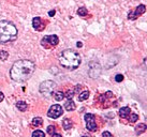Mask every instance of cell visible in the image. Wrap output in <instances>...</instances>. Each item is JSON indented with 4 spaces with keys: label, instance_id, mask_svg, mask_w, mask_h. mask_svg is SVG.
Listing matches in <instances>:
<instances>
[{
    "label": "cell",
    "instance_id": "cell-1",
    "mask_svg": "<svg viewBox=\"0 0 147 137\" xmlns=\"http://www.w3.org/2000/svg\"><path fill=\"white\" fill-rule=\"evenodd\" d=\"M36 71L34 62L28 59H21L13 63L10 70V77L16 83L28 81Z\"/></svg>",
    "mask_w": 147,
    "mask_h": 137
},
{
    "label": "cell",
    "instance_id": "cell-2",
    "mask_svg": "<svg viewBox=\"0 0 147 137\" xmlns=\"http://www.w3.org/2000/svg\"><path fill=\"white\" fill-rule=\"evenodd\" d=\"M82 62L81 56L78 52L73 49H65L60 54L59 57V63L62 68L68 70H75L78 68Z\"/></svg>",
    "mask_w": 147,
    "mask_h": 137
},
{
    "label": "cell",
    "instance_id": "cell-3",
    "mask_svg": "<svg viewBox=\"0 0 147 137\" xmlns=\"http://www.w3.org/2000/svg\"><path fill=\"white\" fill-rule=\"evenodd\" d=\"M18 30L10 20H0V44H7L17 39Z\"/></svg>",
    "mask_w": 147,
    "mask_h": 137
},
{
    "label": "cell",
    "instance_id": "cell-4",
    "mask_svg": "<svg viewBox=\"0 0 147 137\" xmlns=\"http://www.w3.org/2000/svg\"><path fill=\"white\" fill-rule=\"evenodd\" d=\"M56 83L53 81H43L41 85H40V88H39V91L40 93H42L45 97H49L53 94V91L56 88Z\"/></svg>",
    "mask_w": 147,
    "mask_h": 137
},
{
    "label": "cell",
    "instance_id": "cell-5",
    "mask_svg": "<svg viewBox=\"0 0 147 137\" xmlns=\"http://www.w3.org/2000/svg\"><path fill=\"white\" fill-rule=\"evenodd\" d=\"M63 113V109L59 104H55L53 106H51V108L47 111V116L49 118H53V119H57Z\"/></svg>",
    "mask_w": 147,
    "mask_h": 137
},
{
    "label": "cell",
    "instance_id": "cell-6",
    "mask_svg": "<svg viewBox=\"0 0 147 137\" xmlns=\"http://www.w3.org/2000/svg\"><path fill=\"white\" fill-rule=\"evenodd\" d=\"M85 122H86V128L91 132H94L97 130V124H96V118L92 113H86L85 115Z\"/></svg>",
    "mask_w": 147,
    "mask_h": 137
},
{
    "label": "cell",
    "instance_id": "cell-7",
    "mask_svg": "<svg viewBox=\"0 0 147 137\" xmlns=\"http://www.w3.org/2000/svg\"><path fill=\"white\" fill-rule=\"evenodd\" d=\"M58 43H59V39H58V36H55V34H52V36H45L41 41L42 45L49 44V45H51V46H56Z\"/></svg>",
    "mask_w": 147,
    "mask_h": 137
},
{
    "label": "cell",
    "instance_id": "cell-8",
    "mask_svg": "<svg viewBox=\"0 0 147 137\" xmlns=\"http://www.w3.org/2000/svg\"><path fill=\"white\" fill-rule=\"evenodd\" d=\"M145 11H146V7H145L144 4H140L139 7H136V9H135L134 12L129 13L128 18H129V19H132V20L136 19L139 16H141L142 14H144V13H145Z\"/></svg>",
    "mask_w": 147,
    "mask_h": 137
},
{
    "label": "cell",
    "instance_id": "cell-9",
    "mask_svg": "<svg viewBox=\"0 0 147 137\" xmlns=\"http://www.w3.org/2000/svg\"><path fill=\"white\" fill-rule=\"evenodd\" d=\"M32 27L36 30H38V31H41V30H43L44 29V25L42 24V20L41 18L39 16L37 17H33V19H32Z\"/></svg>",
    "mask_w": 147,
    "mask_h": 137
},
{
    "label": "cell",
    "instance_id": "cell-10",
    "mask_svg": "<svg viewBox=\"0 0 147 137\" xmlns=\"http://www.w3.org/2000/svg\"><path fill=\"white\" fill-rule=\"evenodd\" d=\"M65 108L68 110V111H72L74 109L76 108V106H75V103H74L72 100H68V101L65 103Z\"/></svg>",
    "mask_w": 147,
    "mask_h": 137
},
{
    "label": "cell",
    "instance_id": "cell-11",
    "mask_svg": "<svg viewBox=\"0 0 147 137\" xmlns=\"http://www.w3.org/2000/svg\"><path fill=\"white\" fill-rule=\"evenodd\" d=\"M130 108L128 107V106H125V107H121L120 110H119V115H120V117L121 118H127L129 115H130Z\"/></svg>",
    "mask_w": 147,
    "mask_h": 137
},
{
    "label": "cell",
    "instance_id": "cell-12",
    "mask_svg": "<svg viewBox=\"0 0 147 137\" xmlns=\"http://www.w3.org/2000/svg\"><path fill=\"white\" fill-rule=\"evenodd\" d=\"M16 107L18 108V110H21V111H26V109L28 107V105L27 103L24 101H18L16 103Z\"/></svg>",
    "mask_w": 147,
    "mask_h": 137
},
{
    "label": "cell",
    "instance_id": "cell-13",
    "mask_svg": "<svg viewBox=\"0 0 147 137\" xmlns=\"http://www.w3.org/2000/svg\"><path fill=\"white\" fill-rule=\"evenodd\" d=\"M146 129H147L146 124L141 123V124H139V125H136V126H135V133H136V134H142V133H144V132L146 131Z\"/></svg>",
    "mask_w": 147,
    "mask_h": 137
},
{
    "label": "cell",
    "instance_id": "cell-14",
    "mask_svg": "<svg viewBox=\"0 0 147 137\" xmlns=\"http://www.w3.org/2000/svg\"><path fill=\"white\" fill-rule=\"evenodd\" d=\"M88 97H89V91L86 90V91H83V92L78 95V101L83 102V101H85V100H87Z\"/></svg>",
    "mask_w": 147,
    "mask_h": 137
},
{
    "label": "cell",
    "instance_id": "cell-15",
    "mask_svg": "<svg viewBox=\"0 0 147 137\" xmlns=\"http://www.w3.org/2000/svg\"><path fill=\"white\" fill-rule=\"evenodd\" d=\"M72 121L70 120V119H65L63 122H62V126H63V129L65 130H70L72 128Z\"/></svg>",
    "mask_w": 147,
    "mask_h": 137
},
{
    "label": "cell",
    "instance_id": "cell-16",
    "mask_svg": "<svg viewBox=\"0 0 147 137\" xmlns=\"http://www.w3.org/2000/svg\"><path fill=\"white\" fill-rule=\"evenodd\" d=\"M54 97H55L56 101H61V100H63V97H65V94L61 91H56V92L54 93Z\"/></svg>",
    "mask_w": 147,
    "mask_h": 137
},
{
    "label": "cell",
    "instance_id": "cell-17",
    "mask_svg": "<svg viewBox=\"0 0 147 137\" xmlns=\"http://www.w3.org/2000/svg\"><path fill=\"white\" fill-rule=\"evenodd\" d=\"M42 123H43V120H42L41 117H36L33 118L32 120V125H34V126H40V125H42Z\"/></svg>",
    "mask_w": 147,
    "mask_h": 137
},
{
    "label": "cell",
    "instance_id": "cell-18",
    "mask_svg": "<svg viewBox=\"0 0 147 137\" xmlns=\"http://www.w3.org/2000/svg\"><path fill=\"white\" fill-rule=\"evenodd\" d=\"M78 14V15H80V16H86V15H87V9L86 8H84V7H82V8H80L78 10V12H76Z\"/></svg>",
    "mask_w": 147,
    "mask_h": 137
},
{
    "label": "cell",
    "instance_id": "cell-19",
    "mask_svg": "<svg viewBox=\"0 0 147 137\" xmlns=\"http://www.w3.org/2000/svg\"><path fill=\"white\" fill-rule=\"evenodd\" d=\"M32 137H45L44 132H42L40 130H37L32 133Z\"/></svg>",
    "mask_w": 147,
    "mask_h": 137
},
{
    "label": "cell",
    "instance_id": "cell-20",
    "mask_svg": "<svg viewBox=\"0 0 147 137\" xmlns=\"http://www.w3.org/2000/svg\"><path fill=\"white\" fill-rule=\"evenodd\" d=\"M8 57H9V54L7 52H4V50H1V52H0V59H1L2 61L7 60Z\"/></svg>",
    "mask_w": 147,
    "mask_h": 137
},
{
    "label": "cell",
    "instance_id": "cell-21",
    "mask_svg": "<svg viewBox=\"0 0 147 137\" xmlns=\"http://www.w3.org/2000/svg\"><path fill=\"white\" fill-rule=\"evenodd\" d=\"M129 119H130V122H136L138 119H139V116H138L136 113H131Z\"/></svg>",
    "mask_w": 147,
    "mask_h": 137
},
{
    "label": "cell",
    "instance_id": "cell-22",
    "mask_svg": "<svg viewBox=\"0 0 147 137\" xmlns=\"http://www.w3.org/2000/svg\"><path fill=\"white\" fill-rule=\"evenodd\" d=\"M73 95H74V91H73V90H69V91L67 92V94H65V97H68V100H71V99L73 97Z\"/></svg>",
    "mask_w": 147,
    "mask_h": 137
},
{
    "label": "cell",
    "instance_id": "cell-23",
    "mask_svg": "<svg viewBox=\"0 0 147 137\" xmlns=\"http://www.w3.org/2000/svg\"><path fill=\"white\" fill-rule=\"evenodd\" d=\"M115 81H117V83L123 81V75H121V74H117V75L115 76Z\"/></svg>",
    "mask_w": 147,
    "mask_h": 137
},
{
    "label": "cell",
    "instance_id": "cell-24",
    "mask_svg": "<svg viewBox=\"0 0 147 137\" xmlns=\"http://www.w3.org/2000/svg\"><path fill=\"white\" fill-rule=\"evenodd\" d=\"M54 131H55V126H53V125H49V128H47V133L53 134Z\"/></svg>",
    "mask_w": 147,
    "mask_h": 137
},
{
    "label": "cell",
    "instance_id": "cell-25",
    "mask_svg": "<svg viewBox=\"0 0 147 137\" xmlns=\"http://www.w3.org/2000/svg\"><path fill=\"white\" fill-rule=\"evenodd\" d=\"M102 136L103 137H113V135H112L109 131H104V132L102 133Z\"/></svg>",
    "mask_w": 147,
    "mask_h": 137
},
{
    "label": "cell",
    "instance_id": "cell-26",
    "mask_svg": "<svg viewBox=\"0 0 147 137\" xmlns=\"http://www.w3.org/2000/svg\"><path fill=\"white\" fill-rule=\"evenodd\" d=\"M55 13H56V11H55V10H51V11L49 12V15L51 17H53L54 15H55Z\"/></svg>",
    "mask_w": 147,
    "mask_h": 137
},
{
    "label": "cell",
    "instance_id": "cell-27",
    "mask_svg": "<svg viewBox=\"0 0 147 137\" xmlns=\"http://www.w3.org/2000/svg\"><path fill=\"white\" fill-rule=\"evenodd\" d=\"M4 100V94L2 92H0V102H2Z\"/></svg>",
    "mask_w": 147,
    "mask_h": 137
},
{
    "label": "cell",
    "instance_id": "cell-28",
    "mask_svg": "<svg viewBox=\"0 0 147 137\" xmlns=\"http://www.w3.org/2000/svg\"><path fill=\"white\" fill-rule=\"evenodd\" d=\"M76 46H78V47H82L83 46L82 42H78V43H76Z\"/></svg>",
    "mask_w": 147,
    "mask_h": 137
},
{
    "label": "cell",
    "instance_id": "cell-29",
    "mask_svg": "<svg viewBox=\"0 0 147 137\" xmlns=\"http://www.w3.org/2000/svg\"><path fill=\"white\" fill-rule=\"evenodd\" d=\"M52 137H61V135H60V134H53Z\"/></svg>",
    "mask_w": 147,
    "mask_h": 137
},
{
    "label": "cell",
    "instance_id": "cell-30",
    "mask_svg": "<svg viewBox=\"0 0 147 137\" xmlns=\"http://www.w3.org/2000/svg\"><path fill=\"white\" fill-rule=\"evenodd\" d=\"M82 137H87V136H82Z\"/></svg>",
    "mask_w": 147,
    "mask_h": 137
}]
</instances>
